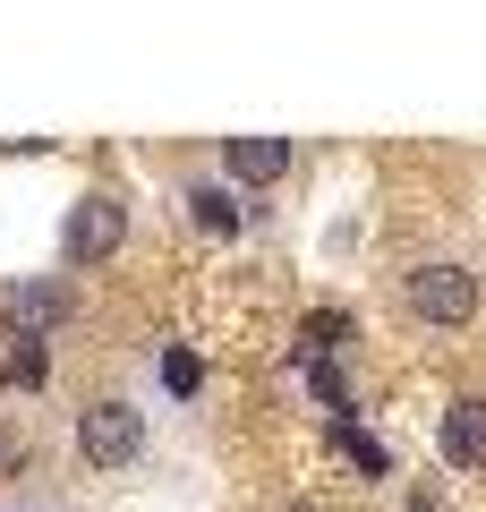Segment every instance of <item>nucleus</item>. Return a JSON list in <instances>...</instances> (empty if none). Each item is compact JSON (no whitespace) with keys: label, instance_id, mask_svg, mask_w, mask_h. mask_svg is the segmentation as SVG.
Returning <instances> with one entry per match:
<instances>
[{"label":"nucleus","instance_id":"9d476101","mask_svg":"<svg viewBox=\"0 0 486 512\" xmlns=\"http://www.w3.org/2000/svg\"><path fill=\"white\" fill-rule=\"evenodd\" d=\"M290 512H316V504H290Z\"/></svg>","mask_w":486,"mask_h":512},{"label":"nucleus","instance_id":"f03ea898","mask_svg":"<svg viewBox=\"0 0 486 512\" xmlns=\"http://www.w3.org/2000/svg\"><path fill=\"white\" fill-rule=\"evenodd\" d=\"M401 299H410V316H427V325H469V316H478V274L435 256V265H410Z\"/></svg>","mask_w":486,"mask_h":512},{"label":"nucleus","instance_id":"6e6552de","mask_svg":"<svg viewBox=\"0 0 486 512\" xmlns=\"http://www.w3.org/2000/svg\"><path fill=\"white\" fill-rule=\"evenodd\" d=\"M0 342H9V350H0L9 376H18V384H43V342H35V333H0Z\"/></svg>","mask_w":486,"mask_h":512},{"label":"nucleus","instance_id":"7ed1b4c3","mask_svg":"<svg viewBox=\"0 0 486 512\" xmlns=\"http://www.w3.org/2000/svg\"><path fill=\"white\" fill-rule=\"evenodd\" d=\"M120 239H128V205L111 197V188H86V197L69 205V222H60L69 265H103V256H120Z\"/></svg>","mask_w":486,"mask_h":512},{"label":"nucleus","instance_id":"39448f33","mask_svg":"<svg viewBox=\"0 0 486 512\" xmlns=\"http://www.w3.org/2000/svg\"><path fill=\"white\" fill-rule=\"evenodd\" d=\"M222 163H231V180L265 188V180H282V171H290V137H231Z\"/></svg>","mask_w":486,"mask_h":512},{"label":"nucleus","instance_id":"f257e3e1","mask_svg":"<svg viewBox=\"0 0 486 512\" xmlns=\"http://www.w3.org/2000/svg\"><path fill=\"white\" fill-rule=\"evenodd\" d=\"M77 453H86L94 470H128V461L145 453V410L137 402H86L77 410Z\"/></svg>","mask_w":486,"mask_h":512},{"label":"nucleus","instance_id":"423d86ee","mask_svg":"<svg viewBox=\"0 0 486 512\" xmlns=\"http://www.w3.org/2000/svg\"><path fill=\"white\" fill-rule=\"evenodd\" d=\"M69 308H77V299L60 291V282H26V291H9V316H18V333H26V325H69Z\"/></svg>","mask_w":486,"mask_h":512},{"label":"nucleus","instance_id":"20e7f679","mask_svg":"<svg viewBox=\"0 0 486 512\" xmlns=\"http://www.w3.org/2000/svg\"><path fill=\"white\" fill-rule=\"evenodd\" d=\"M444 453L461 461V470H486V393H461V402L444 410Z\"/></svg>","mask_w":486,"mask_h":512},{"label":"nucleus","instance_id":"0eeeda50","mask_svg":"<svg viewBox=\"0 0 486 512\" xmlns=\"http://www.w3.org/2000/svg\"><path fill=\"white\" fill-rule=\"evenodd\" d=\"M188 214H197V231H222V239L239 231V197H231V188H214V180L188 188Z\"/></svg>","mask_w":486,"mask_h":512},{"label":"nucleus","instance_id":"1a4fd4ad","mask_svg":"<svg viewBox=\"0 0 486 512\" xmlns=\"http://www.w3.org/2000/svg\"><path fill=\"white\" fill-rule=\"evenodd\" d=\"M307 384H316V402H324V410H350V384L333 376L324 359H307Z\"/></svg>","mask_w":486,"mask_h":512}]
</instances>
